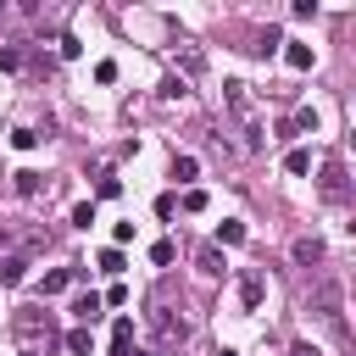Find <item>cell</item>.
Listing matches in <instances>:
<instances>
[{"label":"cell","mask_w":356,"mask_h":356,"mask_svg":"<svg viewBox=\"0 0 356 356\" xmlns=\"http://www.w3.org/2000/svg\"><path fill=\"white\" fill-rule=\"evenodd\" d=\"M195 172H200V161H195V156H172V178H178V184H189Z\"/></svg>","instance_id":"17"},{"label":"cell","mask_w":356,"mask_h":356,"mask_svg":"<svg viewBox=\"0 0 356 356\" xmlns=\"http://www.w3.org/2000/svg\"><path fill=\"white\" fill-rule=\"evenodd\" d=\"M312 306H317V317H323L328 328H345V317H339V284H323Z\"/></svg>","instance_id":"3"},{"label":"cell","mask_w":356,"mask_h":356,"mask_svg":"<svg viewBox=\"0 0 356 356\" xmlns=\"http://www.w3.org/2000/svg\"><path fill=\"white\" fill-rule=\"evenodd\" d=\"M11 178H17V195H39V172L22 167V172H11Z\"/></svg>","instance_id":"19"},{"label":"cell","mask_w":356,"mask_h":356,"mask_svg":"<svg viewBox=\"0 0 356 356\" xmlns=\"http://www.w3.org/2000/svg\"><path fill=\"white\" fill-rule=\"evenodd\" d=\"M261 295H267L261 273H256V267H250V273H239V300H245V312H261Z\"/></svg>","instance_id":"4"},{"label":"cell","mask_w":356,"mask_h":356,"mask_svg":"<svg viewBox=\"0 0 356 356\" xmlns=\"http://www.w3.org/2000/svg\"><path fill=\"white\" fill-rule=\"evenodd\" d=\"M317 189H323V200H345V195H350V184H345V161H339V156H328V161H323Z\"/></svg>","instance_id":"1"},{"label":"cell","mask_w":356,"mask_h":356,"mask_svg":"<svg viewBox=\"0 0 356 356\" xmlns=\"http://www.w3.org/2000/svg\"><path fill=\"white\" fill-rule=\"evenodd\" d=\"M178 211V195H156V217H172Z\"/></svg>","instance_id":"27"},{"label":"cell","mask_w":356,"mask_h":356,"mask_svg":"<svg viewBox=\"0 0 356 356\" xmlns=\"http://www.w3.org/2000/svg\"><path fill=\"white\" fill-rule=\"evenodd\" d=\"M284 61H289L295 72H312V61H317V56H312V44H295V39H284Z\"/></svg>","instance_id":"7"},{"label":"cell","mask_w":356,"mask_h":356,"mask_svg":"<svg viewBox=\"0 0 356 356\" xmlns=\"http://www.w3.org/2000/svg\"><path fill=\"white\" fill-rule=\"evenodd\" d=\"M95 195H100V200H117V195H122V178H117V172H100V178H95Z\"/></svg>","instance_id":"15"},{"label":"cell","mask_w":356,"mask_h":356,"mask_svg":"<svg viewBox=\"0 0 356 356\" xmlns=\"http://www.w3.org/2000/svg\"><path fill=\"white\" fill-rule=\"evenodd\" d=\"M95 83H117V61H95Z\"/></svg>","instance_id":"24"},{"label":"cell","mask_w":356,"mask_h":356,"mask_svg":"<svg viewBox=\"0 0 356 356\" xmlns=\"http://www.w3.org/2000/svg\"><path fill=\"white\" fill-rule=\"evenodd\" d=\"M134 356H156V350H134Z\"/></svg>","instance_id":"30"},{"label":"cell","mask_w":356,"mask_h":356,"mask_svg":"<svg viewBox=\"0 0 356 356\" xmlns=\"http://www.w3.org/2000/svg\"><path fill=\"white\" fill-rule=\"evenodd\" d=\"M172 256H178V250H172V239H156V245H150V261H156V267H167Z\"/></svg>","instance_id":"22"},{"label":"cell","mask_w":356,"mask_h":356,"mask_svg":"<svg viewBox=\"0 0 356 356\" xmlns=\"http://www.w3.org/2000/svg\"><path fill=\"white\" fill-rule=\"evenodd\" d=\"M67 350H78V356H83V350H89V328H72V334H67Z\"/></svg>","instance_id":"26"},{"label":"cell","mask_w":356,"mask_h":356,"mask_svg":"<svg viewBox=\"0 0 356 356\" xmlns=\"http://www.w3.org/2000/svg\"><path fill=\"white\" fill-rule=\"evenodd\" d=\"M217 356H239V350H228V345H222V350H217Z\"/></svg>","instance_id":"29"},{"label":"cell","mask_w":356,"mask_h":356,"mask_svg":"<svg viewBox=\"0 0 356 356\" xmlns=\"http://www.w3.org/2000/svg\"><path fill=\"white\" fill-rule=\"evenodd\" d=\"M284 172H295V178H306V172H312V150H306V145H295V150L284 156Z\"/></svg>","instance_id":"12"},{"label":"cell","mask_w":356,"mask_h":356,"mask_svg":"<svg viewBox=\"0 0 356 356\" xmlns=\"http://www.w3.org/2000/svg\"><path fill=\"white\" fill-rule=\"evenodd\" d=\"M72 317H78V328H89V323L100 317V295H78V300H72Z\"/></svg>","instance_id":"10"},{"label":"cell","mask_w":356,"mask_h":356,"mask_svg":"<svg viewBox=\"0 0 356 356\" xmlns=\"http://www.w3.org/2000/svg\"><path fill=\"white\" fill-rule=\"evenodd\" d=\"M217 245H245V222L239 217H222L217 222Z\"/></svg>","instance_id":"13"},{"label":"cell","mask_w":356,"mask_h":356,"mask_svg":"<svg viewBox=\"0 0 356 356\" xmlns=\"http://www.w3.org/2000/svg\"><path fill=\"white\" fill-rule=\"evenodd\" d=\"M156 95H161V100H184V95H189V83H184V78H161V89H156Z\"/></svg>","instance_id":"18"},{"label":"cell","mask_w":356,"mask_h":356,"mask_svg":"<svg viewBox=\"0 0 356 356\" xmlns=\"http://www.w3.org/2000/svg\"><path fill=\"white\" fill-rule=\"evenodd\" d=\"M178 206H184L189 217H195V211H206V189H184V200H178Z\"/></svg>","instance_id":"20"},{"label":"cell","mask_w":356,"mask_h":356,"mask_svg":"<svg viewBox=\"0 0 356 356\" xmlns=\"http://www.w3.org/2000/svg\"><path fill=\"white\" fill-rule=\"evenodd\" d=\"M295 261H300V267L323 261V239H295Z\"/></svg>","instance_id":"14"},{"label":"cell","mask_w":356,"mask_h":356,"mask_svg":"<svg viewBox=\"0 0 356 356\" xmlns=\"http://www.w3.org/2000/svg\"><path fill=\"white\" fill-rule=\"evenodd\" d=\"M150 328L161 334V345H184V317H167V312H150Z\"/></svg>","instance_id":"5"},{"label":"cell","mask_w":356,"mask_h":356,"mask_svg":"<svg viewBox=\"0 0 356 356\" xmlns=\"http://www.w3.org/2000/svg\"><path fill=\"white\" fill-rule=\"evenodd\" d=\"M111 356H134V317L111 323Z\"/></svg>","instance_id":"6"},{"label":"cell","mask_w":356,"mask_h":356,"mask_svg":"<svg viewBox=\"0 0 356 356\" xmlns=\"http://www.w3.org/2000/svg\"><path fill=\"white\" fill-rule=\"evenodd\" d=\"M22 278H28V261H22V256H0V284L11 289V284H22Z\"/></svg>","instance_id":"11"},{"label":"cell","mask_w":356,"mask_h":356,"mask_svg":"<svg viewBox=\"0 0 356 356\" xmlns=\"http://www.w3.org/2000/svg\"><path fill=\"white\" fill-rule=\"evenodd\" d=\"M222 100H228V111H234V117L256 122V117H250L256 106H250V83H245V78H222Z\"/></svg>","instance_id":"2"},{"label":"cell","mask_w":356,"mask_h":356,"mask_svg":"<svg viewBox=\"0 0 356 356\" xmlns=\"http://www.w3.org/2000/svg\"><path fill=\"white\" fill-rule=\"evenodd\" d=\"M0 67L17 72V67H22V50H17V44H0Z\"/></svg>","instance_id":"23"},{"label":"cell","mask_w":356,"mask_h":356,"mask_svg":"<svg viewBox=\"0 0 356 356\" xmlns=\"http://www.w3.org/2000/svg\"><path fill=\"white\" fill-rule=\"evenodd\" d=\"M195 267H200L206 278H217V273H222V250H217V245H200V250H195Z\"/></svg>","instance_id":"9"},{"label":"cell","mask_w":356,"mask_h":356,"mask_svg":"<svg viewBox=\"0 0 356 356\" xmlns=\"http://www.w3.org/2000/svg\"><path fill=\"white\" fill-rule=\"evenodd\" d=\"M72 278H78V267H56V273H44V278H39V295H61Z\"/></svg>","instance_id":"8"},{"label":"cell","mask_w":356,"mask_h":356,"mask_svg":"<svg viewBox=\"0 0 356 356\" xmlns=\"http://www.w3.org/2000/svg\"><path fill=\"white\" fill-rule=\"evenodd\" d=\"M11 145H17V150H33V145H39V134H33V128H17V134H11Z\"/></svg>","instance_id":"25"},{"label":"cell","mask_w":356,"mask_h":356,"mask_svg":"<svg viewBox=\"0 0 356 356\" xmlns=\"http://www.w3.org/2000/svg\"><path fill=\"white\" fill-rule=\"evenodd\" d=\"M289 356H323V350H317V345H295Z\"/></svg>","instance_id":"28"},{"label":"cell","mask_w":356,"mask_h":356,"mask_svg":"<svg viewBox=\"0 0 356 356\" xmlns=\"http://www.w3.org/2000/svg\"><path fill=\"white\" fill-rule=\"evenodd\" d=\"M95 267H100V273H122L128 261H122V250H117V245H106V250L95 256Z\"/></svg>","instance_id":"16"},{"label":"cell","mask_w":356,"mask_h":356,"mask_svg":"<svg viewBox=\"0 0 356 356\" xmlns=\"http://www.w3.org/2000/svg\"><path fill=\"white\" fill-rule=\"evenodd\" d=\"M89 222H95V200H78L72 206V228H89Z\"/></svg>","instance_id":"21"}]
</instances>
